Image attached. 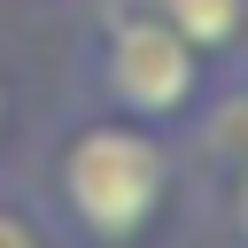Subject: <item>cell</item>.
I'll return each mask as SVG.
<instances>
[{
  "label": "cell",
  "instance_id": "5b68a950",
  "mask_svg": "<svg viewBox=\"0 0 248 248\" xmlns=\"http://www.w3.org/2000/svg\"><path fill=\"white\" fill-rule=\"evenodd\" d=\"M225 209H232V232L248 240V155L232 163V186H225Z\"/></svg>",
  "mask_w": 248,
  "mask_h": 248
},
{
  "label": "cell",
  "instance_id": "3957f363",
  "mask_svg": "<svg viewBox=\"0 0 248 248\" xmlns=\"http://www.w3.org/2000/svg\"><path fill=\"white\" fill-rule=\"evenodd\" d=\"M155 16L209 62L248 54V0H155Z\"/></svg>",
  "mask_w": 248,
  "mask_h": 248
},
{
  "label": "cell",
  "instance_id": "8992f818",
  "mask_svg": "<svg viewBox=\"0 0 248 248\" xmlns=\"http://www.w3.org/2000/svg\"><path fill=\"white\" fill-rule=\"evenodd\" d=\"M8 132H16V101H8V85H0V147H8Z\"/></svg>",
  "mask_w": 248,
  "mask_h": 248
},
{
  "label": "cell",
  "instance_id": "277c9868",
  "mask_svg": "<svg viewBox=\"0 0 248 248\" xmlns=\"http://www.w3.org/2000/svg\"><path fill=\"white\" fill-rule=\"evenodd\" d=\"M0 248H62L31 194H0Z\"/></svg>",
  "mask_w": 248,
  "mask_h": 248
},
{
  "label": "cell",
  "instance_id": "6da1fadb",
  "mask_svg": "<svg viewBox=\"0 0 248 248\" xmlns=\"http://www.w3.org/2000/svg\"><path fill=\"white\" fill-rule=\"evenodd\" d=\"M31 202L62 248H147L178 202V147L163 124L85 108L46 140Z\"/></svg>",
  "mask_w": 248,
  "mask_h": 248
},
{
  "label": "cell",
  "instance_id": "7a4b0ae2",
  "mask_svg": "<svg viewBox=\"0 0 248 248\" xmlns=\"http://www.w3.org/2000/svg\"><path fill=\"white\" fill-rule=\"evenodd\" d=\"M209 54H194L163 16L155 0H93L85 31H78V93L93 108H116V116H140V124H163L178 132L209 85Z\"/></svg>",
  "mask_w": 248,
  "mask_h": 248
}]
</instances>
